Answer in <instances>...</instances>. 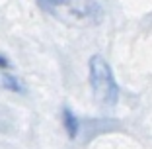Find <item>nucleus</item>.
Instances as JSON below:
<instances>
[{
	"instance_id": "f257e3e1",
	"label": "nucleus",
	"mask_w": 152,
	"mask_h": 149,
	"mask_svg": "<svg viewBox=\"0 0 152 149\" xmlns=\"http://www.w3.org/2000/svg\"><path fill=\"white\" fill-rule=\"evenodd\" d=\"M47 14L58 22L76 27H88L102 22L103 12L96 0H37Z\"/></svg>"
},
{
	"instance_id": "f03ea898",
	"label": "nucleus",
	"mask_w": 152,
	"mask_h": 149,
	"mask_svg": "<svg viewBox=\"0 0 152 149\" xmlns=\"http://www.w3.org/2000/svg\"><path fill=\"white\" fill-rule=\"evenodd\" d=\"M90 86L96 100L103 106H115L119 98V86L115 82V77L111 73V67L102 55L90 57Z\"/></svg>"
},
{
	"instance_id": "7ed1b4c3",
	"label": "nucleus",
	"mask_w": 152,
	"mask_h": 149,
	"mask_svg": "<svg viewBox=\"0 0 152 149\" xmlns=\"http://www.w3.org/2000/svg\"><path fill=\"white\" fill-rule=\"evenodd\" d=\"M63 124H64V130H66L68 137L74 139V137L78 136V130H80V122H78L76 114L72 112L70 108H64L63 110Z\"/></svg>"
},
{
	"instance_id": "20e7f679",
	"label": "nucleus",
	"mask_w": 152,
	"mask_h": 149,
	"mask_svg": "<svg viewBox=\"0 0 152 149\" xmlns=\"http://www.w3.org/2000/svg\"><path fill=\"white\" fill-rule=\"evenodd\" d=\"M0 86L2 88H6V90L10 92H26V86H23V82L20 81L18 77H14V75H0Z\"/></svg>"
},
{
	"instance_id": "39448f33",
	"label": "nucleus",
	"mask_w": 152,
	"mask_h": 149,
	"mask_svg": "<svg viewBox=\"0 0 152 149\" xmlns=\"http://www.w3.org/2000/svg\"><path fill=\"white\" fill-rule=\"evenodd\" d=\"M10 67V61L6 57H2V55H0V69H8Z\"/></svg>"
}]
</instances>
